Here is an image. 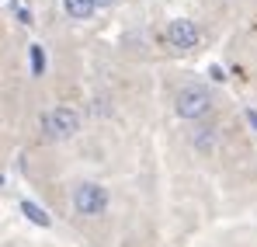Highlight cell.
<instances>
[{
    "instance_id": "1",
    "label": "cell",
    "mask_w": 257,
    "mask_h": 247,
    "mask_svg": "<svg viewBox=\"0 0 257 247\" xmlns=\"http://www.w3.org/2000/svg\"><path fill=\"white\" fill-rule=\"evenodd\" d=\"M39 129H42V136L49 143H70L80 129H84V115L77 112V108H66V105H56V108H49L42 112V119H39Z\"/></svg>"
},
{
    "instance_id": "2",
    "label": "cell",
    "mask_w": 257,
    "mask_h": 247,
    "mask_svg": "<svg viewBox=\"0 0 257 247\" xmlns=\"http://www.w3.org/2000/svg\"><path fill=\"white\" fill-rule=\"evenodd\" d=\"M70 206H73L77 216L97 219V216H104V212H108L111 195H108V188H104V185H97V181H80V185H73V192H70Z\"/></svg>"
},
{
    "instance_id": "3",
    "label": "cell",
    "mask_w": 257,
    "mask_h": 247,
    "mask_svg": "<svg viewBox=\"0 0 257 247\" xmlns=\"http://www.w3.org/2000/svg\"><path fill=\"white\" fill-rule=\"evenodd\" d=\"M209 108H212V91L205 84H184L174 98V112L184 122H198L202 115H209Z\"/></svg>"
},
{
    "instance_id": "4",
    "label": "cell",
    "mask_w": 257,
    "mask_h": 247,
    "mask_svg": "<svg viewBox=\"0 0 257 247\" xmlns=\"http://www.w3.org/2000/svg\"><path fill=\"white\" fill-rule=\"evenodd\" d=\"M167 42H171L174 49H195L198 45V28H195V21H188V18H177L167 25Z\"/></svg>"
},
{
    "instance_id": "5",
    "label": "cell",
    "mask_w": 257,
    "mask_h": 247,
    "mask_svg": "<svg viewBox=\"0 0 257 247\" xmlns=\"http://www.w3.org/2000/svg\"><path fill=\"white\" fill-rule=\"evenodd\" d=\"M63 11H66L73 21H90L94 11H97V0H63Z\"/></svg>"
},
{
    "instance_id": "6",
    "label": "cell",
    "mask_w": 257,
    "mask_h": 247,
    "mask_svg": "<svg viewBox=\"0 0 257 247\" xmlns=\"http://www.w3.org/2000/svg\"><path fill=\"white\" fill-rule=\"evenodd\" d=\"M21 212L28 216V223H35V226H42V230H49V226H52L49 212H45L39 202H32V199H25V202H21Z\"/></svg>"
},
{
    "instance_id": "7",
    "label": "cell",
    "mask_w": 257,
    "mask_h": 247,
    "mask_svg": "<svg viewBox=\"0 0 257 247\" xmlns=\"http://www.w3.org/2000/svg\"><path fill=\"white\" fill-rule=\"evenodd\" d=\"M191 143H195L198 153H212L215 150V129H205V125L195 129V132H191Z\"/></svg>"
},
{
    "instance_id": "8",
    "label": "cell",
    "mask_w": 257,
    "mask_h": 247,
    "mask_svg": "<svg viewBox=\"0 0 257 247\" xmlns=\"http://www.w3.org/2000/svg\"><path fill=\"white\" fill-rule=\"evenodd\" d=\"M28 59H32V77H42V73H45V52H42V45H32V49H28Z\"/></svg>"
},
{
    "instance_id": "9",
    "label": "cell",
    "mask_w": 257,
    "mask_h": 247,
    "mask_svg": "<svg viewBox=\"0 0 257 247\" xmlns=\"http://www.w3.org/2000/svg\"><path fill=\"white\" fill-rule=\"evenodd\" d=\"M243 115H247V122H250V129H254V132H257V108H247Z\"/></svg>"
},
{
    "instance_id": "10",
    "label": "cell",
    "mask_w": 257,
    "mask_h": 247,
    "mask_svg": "<svg viewBox=\"0 0 257 247\" xmlns=\"http://www.w3.org/2000/svg\"><path fill=\"white\" fill-rule=\"evenodd\" d=\"M115 4H122V0H97V7H115Z\"/></svg>"
}]
</instances>
